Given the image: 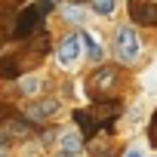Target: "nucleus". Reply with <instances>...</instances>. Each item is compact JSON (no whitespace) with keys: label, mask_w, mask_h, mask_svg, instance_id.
I'll return each mask as SVG.
<instances>
[{"label":"nucleus","mask_w":157,"mask_h":157,"mask_svg":"<svg viewBox=\"0 0 157 157\" xmlns=\"http://www.w3.org/2000/svg\"><path fill=\"white\" fill-rule=\"evenodd\" d=\"M139 52H142V43H139L136 31H132L129 25H120V28L114 31V56H117L123 65H132V62L139 59Z\"/></svg>","instance_id":"f257e3e1"},{"label":"nucleus","mask_w":157,"mask_h":157,"mask_svg":"<svg viewBox=\"0 0 157 157\" xmlns=\"http://www.w3.org/2000/svg\"><path fill=\"white\" fill-rule=\"evenodd\" d=\"M40 22H43V10H37V6H25V10L13 19V25H10V37L25 40V37H31V34L40 28Z\"/></svg>","instance_id":"f03ea898"},{"label":"nucleus","mask_w":157,"mask_h":157,"mask_svg":"<svg viewBox=\"0 0 157 157\" xmlns=\"http://www.w3.org/2000/svg\"><path fill=\"white\" fill-rule=\"evenodd\" d=\"M126 13L136 25L142 28H157V3L154 0H129L126 3Z\"/></svg>","instance_id":"7ed1b4c3"},{"label":"nucleus","mask_w":157,"mask_h":157,"mask_svg":"<svg viewBox=\"0 0 157 157\" xmlns=\"http://www.w3.org/2000/svg\"><path fill=\"white\" fill-rule=\"evenodd\" d=\"M59 108H62V102L46 96V99H37V102H31V105H28V111H25V117H28L34 126H40L43 120H49L52 114H59Z\"/></svg>","instance_id":"20e7f679"},{"label":"nucleus","mask_w":157,"mask_h":157,"mask_svg":"<svg viewBox=\"0 0 157 157\" xmlns=\"http://www.w3.org/2000/svg\"><path fill=\"white\" fill-rule=\"evenodd\" d=\"M80 43H83V37H80V34H65V37H62V43H59V49H56L59 62H62V65H74V62H77V56H80Z\"/></svg>","instance_id":"39448f33"},{"label":"nucleus","mask_w":157,"mask_h":157,"mask_svg":"<svg viewBox=\"0 0 157 157\" xmlns=\"http://www.w3.org/2000/svg\"><path fill=\"white\" fill-rule=\"evenodd\" d=\"M96 120L102 123V126H108V123H114L120 114H123V105L120 102H108L105 96H96Z\"/></svg>","instance_id":"423d86ee"},{"label":"nucleus","mask_w":157,"mask_h":157,"mask_svg":"<svg viewBox=\"0 0 157 157\" xmlns=\"http://www.w3.org/2000/svg\"><path fill=\"white\" fill-rule=\"evenodd\" d=\"M3 123H6V132H10V139H13V142H25V139H31V136H34V123H31L28 117L22 120V117H16V114H13V117H10V120H3Z\"/></svg>","instance_id":"0eeeda50"},{"label":"nucleus","mask_w":157,"mask_h":157,"mask_svg":"<svg viewBox=\"0 0 157 157\" xmlns=\"http://www.w3.org/2000/svg\"><path fill=\"white\" fill-rule=\"evenodd\" d=\"M74 123H77V132H80L83 139H93L96 132H99V120H96V114L93 111H83V108H77L74 111Z\"/></svg>","instance_id":"6e6552de"},{"label":"nucleus","mask_w":157,"mask_h":157,"mask_svg":"<svg viewBox=\"0 0 157 157\" xmlns=\"http://www.w3.org/2000/svg\"><path fill=\"white\" fill-rule=\"evenodd\" d=\"M114 83V68H99L93 77H90V86L93 90H108Z\"/></svg>","instance_id":"1a4fd4ad"},{"label":"nucleus","mask_w":157,"mask_h":157,"mask_svg":"<svg viewBox=\"0 0 157 157\" xmlns=\"http://www.w3.org/2000/svg\"><path fill=\"white\" fill-rule=\"evenodd\" d=\"M59 145H62V151H71V154H80V148H83V136L80 132H62V139H59Z\"/></svg>","instance_id":"9d476101"},{"label":"nucleus","mask_w":157,"mask_h":157,"mask_svg":"<svg viewBox=\"0 0 157 157\" xmlns=\"http://www.w3.org/2000/svg\"><path fill=\"white\" fill-rule=\"evenodd\" d=\"M80 37H83V46H86V56H90L93 62H99V59H102V46L96 43V37H93V34H86V31H83Z\"/></svg>","instance_id":"9b49d317"},{"label":"nucleus","mask_w":157,"mask_h":157,"mask_svg":"<svg viewBox=\"0 0 157 157\" xmlns=\"http://www.w3.org/2000/svg\"><path fill=\"white\" fill-rule=\"evenodd\" d=\"M19 74H22V68L16 59H0V77H19Z\"/></svg>","instance_id":"f8f14e48"},{"label":"nucleus","mask_w":157,"mask_h":157,"mask_svg":"<svg viewBox=\"0 0 157 157\" xmlns=\"http://www.w3.org/2000/svg\"><path fill=\"white\" fill-rule=\"evenodd\" d=\"M90 6H93V13H99V16H111V13H114V0H90Z\"/></svg>","instance_id":"ddd939ff"},{"label":"nucleus","mask_w":157,"mask_h":157,"mask_svg":"<svg viewBox=\"0 0 157 157\" xmlns=\"http://www.w3.org/2000/svg\"><path fill=\"white\" fill-rule=\"evenodd\" d=\"M22 93H25V96L40 93V80H37V77H28V80H22Z\"/></svg>","instance_id":"4468645a"},{"label":"nucleus","mask_w":157,"mask_h":157,"mask_svg":"<svg viewBox=\"0 0 157 157\" xmlns=\"http://www.w3.org/2000/svg\"><path fill=\"white\" fill-rule=\"evenodd\" d=\"M148 139H151V145L157 148V111L151 114V126H148Z\"/></svg>","instance_id":"2eb2a0df"},{"label":"nucleus","mask_w":157,"mask_h":157,"mask_svg":"<svg viewBox=\"0 0 157 157\" xmlns=\"http://www.w3.org/2000/svg\"><path fill=\"white\" fill-rule=\"evenodd\" d=\"M10 117H13V105L0 102V123H3V120H10Z\"/></svg>","instance_id":"dca6fc26"},{"label":"nucleus","mask_w":157,"mask_h":157,"mask_svg":"<svg viewBox=\"0 0 157 157\" xmlns=\"http://www.w3.org/2000/svg\"><path fill=\"white\" fill-rule=\"evenodd\" d=\"M96 157H117V154H114V148H111V151H99Z\"/></svg>","instance_id":"f3484780"},{"label":"nucleus","mask_w":157,"mask_h":157,"mask_svg":"<svg viewBox=\"0 0 157 157\" xmlns=\"http://www.w3.org/2000/svg\"><path fill=\"white\" fill-rule=\"evenodd\" d=\"M123 157H142V154H139V151H136V148H129V151H126V154H123Z\"/></svg>","instance_id":"a211bd4d"},{"label":"nucleus","mask_w":157,"mask_h":157,"mask_svg":"<svg viewBox=\"0 0 157 157\" xmlns=\"http://www.w3.org/2000/svg\"><path fill=\"white\" fill-rule=\"evenodd\" d=\"M56 157H77V154H71V151H59Z\"/></svg>","instance_id":"6ab92c4d"}]
</instances>
